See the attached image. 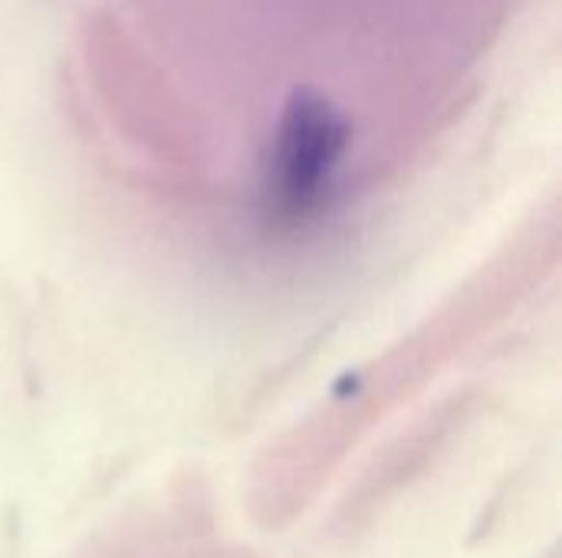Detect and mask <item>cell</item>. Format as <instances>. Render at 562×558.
Masks as SVG:
<instances>
[{"instance_id":"cell-1","label":"cell","mask_w":562,"mask_h":558,"mask_svg":"<svg viewBox=\"0 0 562 558\" xmlns=\"http://www.w3.org/2000/svg\"><path fill=\"white\" fill-rule=\"evenodd\" d=\"M352 141L346 112L319 89L300 86L286 95L267 161L270 214L296 227L319 214Z\"/></svg>"}]
</instances>
